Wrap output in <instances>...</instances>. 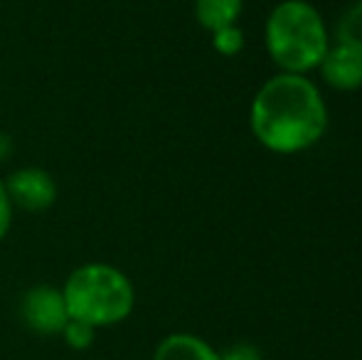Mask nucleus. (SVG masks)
Segmentation results:
<instances>
[{"mask_svg":"<svg viewBox=\"0 0 362 360\" xmlns=\"http://www.w3.org/2000/svg\"><path fill=\"white\" fill-rule=\"evenodd\" d=\"M330 124L328 101L305 74L276 72L259 87L249 106L254 139L276 156L313 149Z\"/></svg>","mask_w":362,"mask_h":360,"instance_id":"1","label":"nucleus"},{"mask_svg":"<svg viewBox=\"0 0 362 360\" xmlns=\"http://www.w3.org/2000/svg\"><path fill=\"white\" fill-rule=\"evenodd\" d=\"M328 25L308 0H281L272 8L264 25V45L279 72H315L330 47Z\"/></svg>","mask_w":362,"mask_h":360,"instance_id":"2","label":"nucleus"},{"mask_svg":"<svg viewBox=\"0 0 362 360\" xmlns=\"http://www.w3.org/2000/svg\"><path fill=\"white\" fill-rule=\"evenodd\" d=\"M69 318L101 328L124 323L136 308V286L129 274L106 262H86L76 267L62 284Z\"/></svg>","mask_w":362,"mask_h":360,"instance_id":"3","label":"nucleus"},{"mask_svg":"<svg viewBox=\"0 0 362 360\" xmlns=\"http://www.w3.org/2000/svg\"><path fill=\"white\" fill-rule=\"evenodd\" d=\"M20 318L37 336H59L69 321L64 294L52 284H35L20 298Z\"/></svg>","mask_w":362,"mask_h":360,"instance_id":"4","label":"nucleus"},{"mask_svg":"<svg viewBox=\"0 0 362 360\" xmlns=\"http://www.w3.org/2000/svg\"><path fill=\"white\" fill-rule=\"evenodd\" d=\"M3 182L13 207H20L25 212H45L57 202V180L52 178L49 170L37 168V166L18 168Z\"/></svg>","mask_w":362,"mask_h":360,"instance_id":"5","label":"nucleus"},{"mask_svg":"<svg viewBox=\"0 0 362 360\" xmlns=\"http://www.w3.org/2000/svg\"><path fill=\"white\" fill-rule=\"evenodd\" d=\"M323 84L335 91H358L362 87V54L340 42H330L318 69Z\"/></svg>","mask_w":362,"mask_h":360,"instance_id":"6","label":"nucleus"},{"mask_svg":"<svg viewBox=\"0 0 362 360\" xmlns=\"http://www.w3.org/2000/svg\"><path fill=\"white\" fill-rule=\"evenodd\" d=\"M151 360H222L219 351L195 333H168L153 348Z\"/></svg>","mask_w":362,"mask_h":360,"instance_id":"7","label":"nucleus"},{"mask_svg":"<svg viewBox=\"0 0 362 360\" xmlns=\"http://www.w3.org/2000/svg\"><path fill=\"white\" fill-rule=\"evenodd\" d=\"M195 20L202 30L215 33L227 25H239L244 13V0H195Z\"/></svg>","mask_w":362,"mask_h":360,"instance_id":"8","label":"nucleus"},{"mask_svg":"<svg viewBox=\"0 0 362 360\" xmlns=\"http://www.w3.org/2000/svg\"><path fill=\"white\" fill-rule=\"evenodd\" d=\"M335 42L348 45L355 52L362 54V0H355L338 20L335 28Z\"/></svg>","mask_w":362,"mask_h":360,"instance_id":"9","label":"nucleus"},{"mask_svg":"<svg viewBox=\"0 0 362 360\" xmlns=\"http://www.w3.org/2000/svg\"><path fill=\"white\" fill-rule=\"evenodd\" d=\"M210 40L212 50L222 57H237V54L244 52V45H247L244 30L239 25H227V28L215 30V33H210Z\"/></svg>","mask_w":362,"mask_h":360,"instance_id":"10","label":"nucleus"},{"mask_svg":"<svg viewBox=\"0 0 362 360\" xmlns=\"http://www.w3.org/2000/svg\"><path fill=\"white\" fill-rule=\"evenodd\" d=\"M96 328L94 326H89V323H84V321H76V318H69L67 321V326L62 328V341L67 343L72 351H89L91 346H94V341H96Z\"/></svg>","mask_w":362,"mask_h":360,"instance_id":"11","label":"nucleus"},{"mask_svg":"<svg viewBox=\"0 0 362 360\" xmlns=\"http://www.w3.org/2000/svg\"><path fill=\"white\" fill-rule=\"evenodd\" d=\"M219 358L222 360H264V353L259 346L249 341H237V343H229L227 348L219 351Z\"/></svg>","mask_w":362,"mask_h":360,"instance_id":"12","label":"nucleus"},{"mask_svg":"<svg viewBox=\"0 0 362 360\" xmlns=\"http://www.w3.org/2000/svg\"><path fill=\"white\" fill-rule=\"evenodd\" d=\"M13 212H15V207H13V202H10V195H8V190H5L3 178H0V242L8 237L10 227H13V217H15Z\"/></svg>","mask_w":362,"mask_h":360,"instance_id":"13","label":"nucleus"},{"mask_svg":"<svg viewBox=\"0 0 362 360\" xmlns=\"http://www.w3.org/2000/svg\"><path fill=\"white\" fill-rule=\"evenodd\" d=\"M13 139H10L8 134H0V163H3V161H8L10 156H13Z\"/></svg>","mask_w":362,"mask_h":360,"instance_id":"14","label":"nucleus"}]
</instances>
